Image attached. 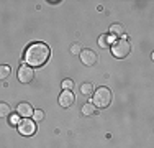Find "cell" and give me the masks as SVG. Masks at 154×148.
<instances>
[{
    "label": "cell",
    "instance_id": "cell-1",
    "mask_svg": "<svg viewBox=\"0 0 154 148\" xmlns=\"http://www.w3.org/2000/svg\"><path fill=\"white\" fill-rule=\"evenodd\" d=\"M49 56H51L49 46L41 41L31 43L26 48V51H25V61H26V64L30 68H39V66H43L49 59Z\"/></svg>",
    "mask_w": 154,
    "mask_h": 148
},
{
    "label": "cell",
    "instance_id": "cell-2",
    "mask_svg": "<svg viewBox=\"0 0 154 148\" xmlns=\"http://www.w3.org/2000/svg\"><path fill=\"white\" fill-rule=\"evenodd\" d=\"M112 102V92L108 87H98L97 91H94V105L98 109H105Z\"/></svg>",
    "mask_w": 154,
    "mask_h": 148
},
{
    "label": "cell",
    "instance_id": "cell-3",
    "mask_svg": "<svg viewBox=\"0 0 154 148\" xmlns=\"http://www.w3.org/2000/svg\"><path fill=\"white\" fill-rule=\"evenodd\" d=\"M112 53H113V56L118 58V59L126 58L128 54L131 53V43L126 41L125 38L123 40H116V41L112 44Z\"/></svg>",
    "mask_w": 154,
    "mask_h": 148
},
{
    "label": "cell",
    "instance_id": "cell-4",
    "mask_svg": "<svg viewBox=\"0 0 154 148\" xmlns=\"http://www.w3.org/2000/svg\"><path fill=\"white\" fill-rule=\"evenodd\" d=\"M18 132L25 137H31L36 132V122L31 118H23V120L18 124Z\"/></svg>",
    "mask_w": 154,
    "mask_h": 148
},
{
    "label": "cell",
    "instance_id": "cell-5",
    "mask_svg": "<svg viewBox=\"0 0 154 148\" xmlns=\"http://www.w3.org/2000/svg\"><path fill=\"white\" fill-rule=\"evenodd\" d=\"M33 79H35V71H33L30 66L21 64V68L18 69V81L23 84H30Z\"/></svg>",
    "mask_w": 154,
    "mask_h": 148
},
{
    "label": "cell",
    "instance_id": "cell-6",
    "mask_svg": "<svg viewBox=\"0 0 154 148\" xmlns=\"http://www.w3.org/2000/svg\"><path fill=\"white\" fill-rule=\"evenodd\" d=\"M79 56H80L82 64H85V66H94V64H97V61H98V56L92 50H82V53H80Z\"/></svg>",
    "mask_w": 154,
    "mask_h": 148
},
{
    "label": "cell",
    "instance_id": "cell-7",
    "mask_svg": "<svg viewBox=\"0 0 154 148\" xmlns=\"http://www.w3.org/2000/svg\"><path fill=\"white\" fill-rule=\"evenodd\" d=\"M75 101V95L72 94V91H62L59 95V105L64 107V109H69V107L74 104Z\"/></svg>",
    "mask_w": 154,
    "mask_h": 148
},
{
    "label": "cell",
    "instance_id": "cell-8",
    "mask_svg": "<svg viewBox=\"0 0 154 148\" xmlns=\"http://www.w3.org/2000/svg\"><path fill=\"white\" fill-rule=\"evenodd\" d=\"M33 112H35V110H33V107L28 102H21V104H18V107H17V114H18V115H21L23 118L31 117Z\"/></svg>",
    "mask_w": 154,
    "mask_h": 148
},
{
    "label": "cell",
    "instance_id": "cell-9",
    "mask_svg": "<svg viewBox=\"0 0 154 148\" xmlns=\"http://www.w3.org/2000/svg\"><path fill=\"white\" fill-rule=\"evenodd\" d=\"M95 91L94 82H82L80 84V94L82 95H92Z\"/></svg>",
    "mask_w": 154,
    "mask_h": 148
},
{
    "label": "cell",
    "instance_id": "cell-10",
    "mask_svg": "<svg viewBox=\"0 0 154 148\" xmlns=\"http://www.w3.org/2000/svg\"><path fill=\"white\" fill-rule=\"evenodd\" d=\"M82 114L85 117H90V115H94L95 114V105L92 102H87V104H84L82 105Z\"/></svg>",
    "mask_w": 154,
    "mask_h": 148
},
{
    "label": "cell",
    "instance_id": "cell-11",
    "mask_svg": "<svg viewBox=\"0 0 154 148\" xmlns=\"http://www.w3.org/2000/svg\"><path fill=\"white\" fill-rule=\"evenodd\" d=\"M110 33H112V35H118V36H125V30L120 23H113L112 27H110Z\"/></svg>",
    "mask_w": 154,
    "mask_h": 148
},
{
    "label": "cell",
    "instance_id": "cell-12",
    "mask_svg": "<svg viewBox=\"0 0 154 148\" xmlns=\"http://www.w3.org/2000/svg\"><path fill=\"white\" fill-rule=\"evenodd\" d=\"M10 112H12V109H10V105H8V104L0 102V118L8 117V115H10Z\"/></svg>",
    "mask_w": 154,
    "mask_h": 148
},
{
    "label": "cell",
    "instance_id": "cell-13",
    "mask_svg": "<svg viewBox=\"0 0 154 148\" xmlns=\"http://www.w3.org/2000/svg\"><path fill=\"white\" fill-rule=\"evenodd\" d=\"M10 72H12L10 66H7V64H0V81L7 79V77L10 76Z\"/></svg>",
    "mask_w": 154,
    "mask_h": 148
},
{
    "label": "cell",
    "instance_id": "cell-14",
    "mask_svg": "<svg viewBox=\"0 0 154 148\" xmlns=\"http://www.w3.org/2000/svg\"><path fill=\"white\" fill-rule=\"evenodd\" d=\"M69 51H71L72 54H75V56H79V54L82 53V46H80V43H72L71 48H69Z\"/></svg>",
    "mask_w": 154,
    "mask_h": 148
},
{
    "label": "cell",
    "instance_id": "cell-15",
    "mask_svg": "<svg viewBox=\"0 0 154 148\" xmlns=\"http://www.w3.org/2000/svg\"><path fill=\"white\" fill-rule=\"evenodd\" d=\"M74 87V81L72 79H64L62 81V91H72Z\"/></svg>",
    "mask_w": 154,
    "mask_h": 148
},
{
    "label": "cell",
    "instance_id": "cell-16",
    "mask_svg": "<svg viewBox=\"0 0 154 148\" xmlns=\"http://www.w3.org/2000/svg\"><path fill=\"white\" fill-rule=\"evenodd\" d=\"M33 118H35V122H43L45 120V112L43 110H35L33 112Z\"/></svg>",
    "mask_w": 154,
    "mask_h": 148
},
{
    "label": "cell",
    "instance_id": "cell-17",
    "mask_svg": "<svg viewBox=\"0 0 154 148\" xmlns=\"http://www.w3.org/2000/svg\"><path fill=\"white\" fill-rule=\"evenodd\" d=\"M98 46H100V48H107L108 46V36L100 35V38H98Z\"/></svg>",
    "mask_w": 154,
    "mask_h": 148
},
{
    "label": "cell",
    "instance_id": "cell-18",
    "mask_svg": "<svg viewBox=\"0 0 154 148\" xmlns=\"http://www.w3.org/2000/svg\"><path fill=\"white\" fill-rule=\"evenodd\" d=\"M20 122H18V117L17 115H12L10 117V125H18Z\"/></svg>",
    "mask_w": 154,
    "mask_h": 148
}]
</instances>
